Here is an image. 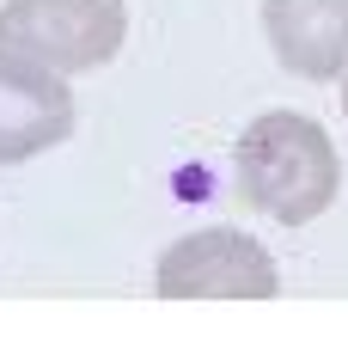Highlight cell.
I'll return each instance as SVG.
<instances>
[{
  "instance_id": "6",
  "label": "cell",
  "mask_w": 348,
  "mask_h": 355,
  "mask_svg": "<svg viewBox=\"0 0 348 355\" xmlns=\"http://www.w3.org/2000/svg\"><path fill=\"white\" fill-rule=\"evenodd\" d=\"M342 110H348V86H342Z\"/></svg>"
},
{
  "instance_id": "2",
  "label": "cell",
  "mask_w": 348,
  "mask_h": 355,
  "mask_svg": "<svg viewBox=\"0 0 348 355\" xmlns=\"http://www.w3.org/2000/svg\"><path fill=\"white\" fill-rule=\"evenodd\" d=\"M129 37L122 0H0V55L49 73H98Z\"/></svg>"
},
{
  "instance_id": "5",
  "label": "cell",
  "mask_w": 348,
  "mask_h": 355,
  "mask_svg": "<svg viewBox=\"0 0 348 355\" xmlns=\"http://www.w3.org/2000/svg\"><path fill=\"white\" fill-rule=\"evenodd\" d=\"M263 37L300 80L348 73V0H263Z\"/></svg>"
},
{
  "instance_id": "3",
  "label": "cell",
  "mask_w": 348,
  "mask_h": 355,
  "mask_svg": "<svg viewBox=\"0 0 348 355\" xmlns=\"http://www.w3.org/2000/svg\"><path fill=\"white\" fill-rule=\"evenodd\" d=\"M153 294H165V300H269L281 294V270L250 233L202 227L159 251Z\"/></svg>"
},
{
  "instance_id": "1",
  "label": "cell",
  "mask_w": 348,
  "mask_h": 355,
  "mask_svg": "<svg viewBox=\"0 0 348 355\" xmlns=\"http://www.w3.org/2000/svg\"><path fill=\"white\" fill-rule=\"evenodd\" d=\"M239 196L281 227H306L342 196V153L324 123L300 110H263L239 135Z\"/></svg>"
},
{
  "instance_id": "4",
  "label": "cell",
  "mask_w": 348,
  "mask_h": 355,
  "mask_svg": "<svg viewBox=\"0 0 348 355\" xmlns=\"http://www.w3.org/2000/svg\"><path fill=\"white\" fill-rule=\"evenodd\" d=\"M73 135L68 73L0 55V166H25Z\"/></svg>"
}]
</instances>
